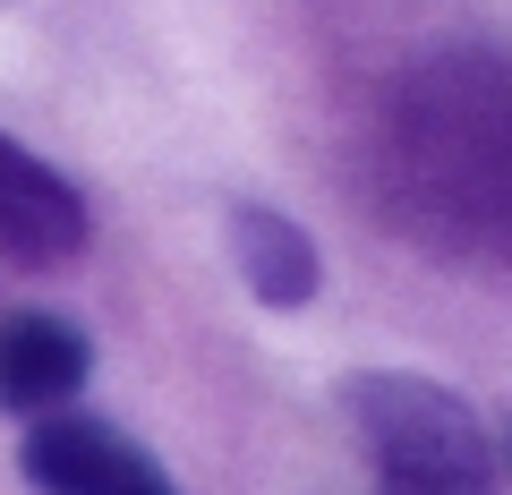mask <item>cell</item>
Wrapping results in <instances>:
<instances>
[{
    "mask_svg": "<svg viewBox=\"0 0 512 495\" xmlns=\"http://www.w3.org/2000/svg\"><path fill=\"white\" fill-rule=\"evenodd\" d=\"M342 419L359 427L367 461H376V495H495V436L461 393L436 376H402V367H359L342 376Z\"/></svg>",
    "mask_w": 512,
    "mask_h": 495,
    "instance_id": "2",
    "label": "cell"
},
{
    "mask_svg": "<svg viewBox=\"0 0 512 495\" xmlns=\"http://www.w3.org/2000/svg\"><path fill=\"white\" fill-rule=\"evenodd\" d=\"M94 376V342L52 308L0 316V410L9 419H60Z\"/></svg>",
    "mask_w": 512,
    "mask_h": 495,
    "instance_id": "5",
    "label": "cell"
},
{
    "mask_svg": "<svg viewBox=\"0 0 512 495\" xmlns=\"http://www.w3.org/2000/svg\"><path fill=\"white\" fill-rule=\"evenodd\" d=\"M231 265L265 308H308L316 282H325V257L316 239L299 231L282 205H231Z\"/></svg>",
    "mask_w": 512,
    "mask_h": 495,
    "instance_id": "6",
    "label": "cell"
},
{
    "mask_svg": "<svg viewBox=\"0 0 512 495\" xmlns=\"http://www.w3.org/2000/svg\"><path fill=\"white\" fill-rule=\"evenodd\" d=\"M376 214L436 257H512V60L444 52L376 120Z\"/></svg>",
    "mask_w": 512,
    "mask_h": 495,
    "instance_id": "1",
    "label": "cell"
},
{
    "mask_svg": "<svg viewBox=\"0 0 512 495\" xmlns=\"http://www.w3.org/2000/svg\"><path fill=\"white\" fill-rule=\"evenodd\" d=\"M18 470H26L35 495H180L146 444L120 436L111 419H86V410L35 419V427H26Z\"/></svg>",
    "mask_w": 512,
    "mask_h": 495,
    "instance_id": "3",
    "label": "cell"
},
{
    "mask_svg": "<svg viewBox=\"0 0 512 495\" xmlns=\"http://www.w3.org/2000/svg\"><path fill=\"white\" fill-rule=\"evenodd\" d=\"M86 197H77L69 171H52L35 146H18V137L0 129V257L26 265V274H43V265H77L86 257Z\"/></svg>",
    "mask_w": 512,
    "mask_h": 495,
    "instance_id": "4",
    "label": "cell"
}]
</instances>
